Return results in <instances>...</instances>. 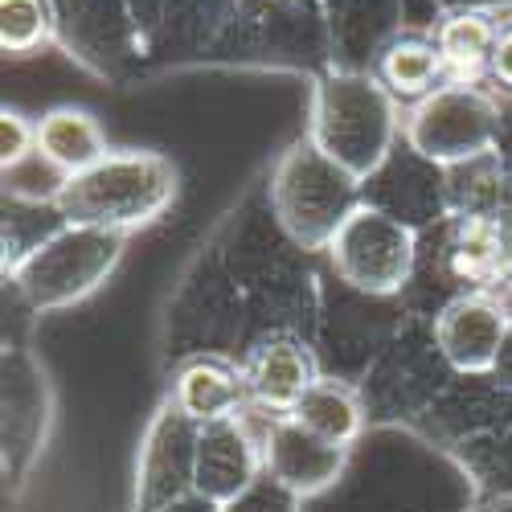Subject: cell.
<instances>
[{
  "mask_svg": "<svg viewBox=\"0 0 512 512\" xmlns=\"http://www.w3.org/2000/svg\"><path fill=\"white\" fill-rule=\"evenodd\" d=\"M373 78L386 87L394 103H410V107L431 99L439 87H447V70H443L435 37H418V33L390 37L373 62Z\"/></svg>",
  "mask_w": 512,
  "mask_h": 512,
  "instance_id": "5bb4252c",
  "label": "cell"
},
{
  "mask_svg": "<svg viewBox=\"0 0 512 512\" xmlns=\"http://www.w3.org/2000/svg\"><path fill=\"white\" fill-rule=\"evenodd\" d=\"M488 78L504 95H512V17L500 21V33H496V46H492V70Z\"/></svg>",
  "mask_w": 512,
  "mask_h": 512,
  "instance_id": "ffe728a7",
  "label": "cell"
},
{
  "mask_svg": "<svg viewBox=\"0 0 512 512\" xmlns=\"http://www.w3.org/2000/svg\"><path fill=\"white\" fill-rule=\"evenodd\" d=\"M365 181L345 173L336 160H328L308 136L295 140L271 177V205L283 234L304 250H328L336 230L349 222V213L361 201Z\"/></svg>",
  "mask_w": 512,
  "mask_h": 512,
  "instance_id": "3957f363",
  "label": "cell"
},
{
  "mask_svg": "<svg viewBox=\"0 0 512 512\" xmlns=\"http://www.w3.org/2000/svg\"><path fill=\"white\" fill-rule=\"evenodd\" d=\"M500 103L484 87H439L406 111L402 136L410 152L435 168H463L496 152L500 144Z\"/></svg>",
  "mask_w": 512,
  "mask_h": 512,
  "instance_id": "5b68a950",
  "label": "cell"
},
{
  "mask_svg": "<svg viewBox=\"0 0 512 512\" xmlns=\"http://www.w3.org/2000/svg\"><path fill=\"white\" fill-rule=\"evenodd\" d=\"M332 271L361 295H398L418 263V234L381 205H357L328 242Z\"/></svg>",
  "mask_w": 512,
  "mask_h": 512,
  "instance_id": "8992f818",
  "label": "cell"
},
{
  "mask_svg": "<svg viewBox=\"0 0 512 512\" xmlns=\"http://www.w3.org/2000/svg\"><path fill=\"white\" fill-rule=\"evenodd\" d=\"M246 394L250 402L267 410V414H291L295 406L304 402V394L320 381L316 357L308 353L304 340L295 336H267L250 349L246 365Z\"/></svg>",
  "mask_w": 512,
  "mask_h": 512,
  "instance_id": "30bf717a",
  "label": "cell"
},
{
  "mask_svg": "<svg viewBox=\"0 0 512 512\" xmlns=\"http://www.w3.org/2000/svg\"><path fill=\"white\" fill-rule=\"evenodd\" d=\"M447 271L467 291H496L512 275V238L500 213L463 209L451 222Z\"/></svg>",
  "mask_w": 512,
  "mask_h": 512,
  "instance_id": "8fae6325",
  "label": "cell"
},
{
  "mask_svg": "<svg viewBox=\"0 0 512 512\" xmlns=\"http://www.w3.org/2000/svg\"><path fill=\"white\" fill-rule=\"evenodd\" d=\"M496 386H504V390H512V324H508V332H504V345H500V357H496V365H492V373H488Z\"/></svg>",
  "mask_w": 512,
  "mask_h": 512,
  "instance_id": "44dd1931",
  "label": "cell"
},
{
  "mask_svg": "<svg viewBox=\"0 0 512 512\" xmlns=\"http://www.w3.org/2000/svg\"><path fill=\"white\" fill-rule=\"evenodd\" d=\"M226 512H295V496L287 488H279L271 476H263L246 496L226 504Z\"/></svg>",
  "mask_w": 512,
  "mask_h": 512,
  "instance_id": "d6986e66",
  "label": "cell"
},
{
  "mask_svg": "<svg viewBox=\"0 0 512 512\" xmlns=\"http://www.w3.org/2000/svg\"><path fill=\"white\" fill-rule=\"evenodd\" d=\"M308 140L357 181L381 173L398 140V103L373 74L336 70L316 82Z\"/></svg>",
  "mask_w": 512,
  "mask_h": 512,
  "instance_id": "7a4b0ae2",
  "label": "cell"
},
{
  "mask_svg": "<svg viewBox=\"0 0 512 512\" xmlns=\"http://www.w3.org/2000/svg\"><path fill=\"white\" fill-rule=\"evenodd\" d=\"M259 480H263L259 435H250V426L242 418L197 426L193 472H189V488L193 492H201L205 500L226 508L238 496H246Z\"/></svg>",
  "mask_w": 512,
  "mask_h": 512,
  "instance_id": "9c48e42d",
  "label": "cell"
},
{
  "mask_svg": "<svg viewBox=\"0 0 512 512\" xmlns=\"http://www.w3.org/2000/svg\"><path fill=\"white\" fill-rule=\"evenodd\" d=\"M127 250V234L95 226H62L41 238L21 263H13V283L33 312H62L95 295Z\"/></svg>",
  "mask_w": 512,
  "mask_h": 512,
  "instance_id": "277c9868",
  "label": "cell"
},
{
  "mask_svg": "<svg viewBox=\"0 0 512 512\" xmlns=\"http://www.w3.org/2000/svg\"><path fill=\"white\" fill-rule=\"evenodd\" d=\"M295 418H300L308 431H316L320 439L336 443V447H353L365 431V410H361V398L340 386V381H328L320 377L316 386L304 394V402L291 410Z\"/></svg>",
  "mask_w": 512,
  "mask_h": 512,
  "instance_id": "2e32d148",
  "label": "cell"
},
{
  "mask_svg": "<svg viewBox=\"0 0 512 512\" xmlns=\"http://www.w3.org/2000/svg\"><path fill=\"white\" fill-rule=\"evenodd\" d=\"M37 152V123H29L21 111H0V164L13 168Z\"/></svg>",
  "mask_w": 512,
  "mask_h": 512,
  "instance_id": "ac0fdd59",
  "label": "cell"
},
{
  "mask_svg": "<svg viewBox=\"0 0 512 512\" xmlns=\"http://www.w3.org/2000/svg\"><path fill=\"white\" fill-rule=\"evenodd\" d=\"M500 21L488 9H455L435 25V46L451 87H484Z\"/></svg>",
  "mask_w": 512,
  "mask_h": 512,
  "instance_id": "4fadbf2b",
  "label": "cell"
},
{
  "mask_svg": "<svg viewBox=\"0 0 512 512\" xmlns=\"http://www.w3.org/2000/svg\"><path fill=\"white\" fill-rule=\"evenodd\" d=\"M508 324H512V312L504 304V295H496V291H463L439 312L435 345H439L443 361L455 373L488 377L496 357H500Z\"/></svg>",
  "mask_w": 512,
  "mask_h": 512,
  "instance_id": "ba28073f",
  "label": "cell"
},
{
  "mask_svg": "<svg viewBox=\"0 0 512 512\" xmlns=\"http://www.w3.org/2000/svg\"><path fill=\"white\" fill-rule=\"evenodd\" d=\"M37 152L46 156L58 173L78 177L95 168L111 148H107V132L103 123L82 111V107H54L37 119Z\"/></svg>",
  "mask_w": 512,
  "mask_h": 512,
  "instance_id": "9a60e30c",
  "label": "cell"
},
{
  "mask_svg": "<svg viewBox=\"0 0 512 512\" xmlns=\"http://www.w3.org/2000/svg\"><path fill=\"white\" fill-rule=\"evenodd\" d=\"M160 512H226V508H222V504H213V500H205L201 492L189 488V496H177L173 504H164Z\"/></svg>",
  "mask_w": 512,
  "mask_h": 512,
  "instance_id": "7402d4cb",
  "label": "cell"
},
{
  "mask_svg": "<svg viewBox=\"0 0 512 512\" xmlns=\"http://www.w3.org/2000/svg\"><path fill=\"white\" fill-rule=\"evenodd\" d=\"M54 37L50 0H0V50L9 58H29Z\"/></svg>",
  "mask_w": 512,
  "mask_h": 512,
  "instance_id": "e0dca14e",
  "label": "cell"
},
{
  "mask_svg": "<svg viewBox=\"0 0 512 512\" xmlns=\"http://www.w3.org/2000/svg\"><path fill=\"white\" fill-rule=\"evenodd\" d=\"M504 304H508V312H512V287H508V291H504Z\"/></svg>",
  "mask_w": 512,
  "mask_h": 512,
  "instance_id": "603a6c76",
  "label": "cell"
},
{
  "mask_svg": "<svg viewBox=\"0 0 512 512\" xmlns=\"http://www.w3.org/2000/svg\"><path fill=\"white\" fill-rule=\"evenodd\" d=\"M177 164L160 152L140 148H111L95 168L66 177L54 209L66 226H95L132 234L164 218L177 201Z\"/></svg>",
  "mask_w": 512,
  "mask_h": 512,
  "instance_id": "6da1fadb",
  "label": "cell"
},
{
  "mask_svg": "<svg viewBox=\"0 0 512 512\" xmlns=\"http://www.w3.org/2000/svg\"><path fill=\"white\" fill-rule=\"evenodd\" d=\"M246 402H250L246 377L226 357H193V361H185L177 369V377H173V394H168V406L193 426H213V422L242 418Z\"/></svg>",
  "mask_w": 512,
  "mask_h": 512,
  "instance_id": "7c38bea8",
  "label": "cell"
},
{
  "mask_svg": "<svg viewBox=\"0 0 512 512\" xmlns=\"http://www.w3.org/2000/svg\"><path fill=\"white\" fill-rule=\"evenodd\" d=\"M259 451H263V476H271L295 500H312L328 492L349 463V447L320 439L295 414L267 418V426L259 431Z\"/></svg>",
  "mask_w": 512,
  "mask_h": 512,
  "instance_id": "52a82bcc",
  "label": "cell"
}]
</instances>
